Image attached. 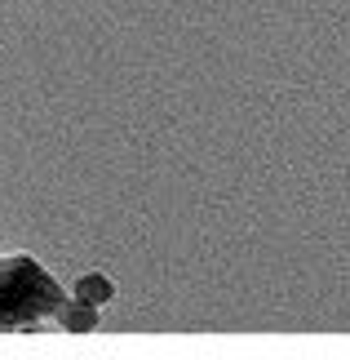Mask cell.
<instances>
[{
    "instance_id": "obj_3",
    "label": "cell",
    "mask_w": 350,
    "mask_h": 360,
    "mask_svg": "<svg viewBox=\"0 0 350 360\" xmlns=\"http://www.w3.org/2000/svg\"><path fill=\"white\" fill-rule=\"evenodd\" d=\"M72 298H85L93 307H107V302L116 298V285H111V276H102V271H85L72 285Z\"/></svg>"
},
{
    "instance_id": "obj_2",
    "label": "cell",
    "mask_w": 350,
    "mask_h": 360,
    "mask_svg": "<svg viewBox=\"0 0 350 360\" xmlns=\"http://www.w3.org/2000/svg\"><path fill=\"white\" fill-rule=\"evenodd\" d=\"M97 311L102 307H93V302H85V298H67L53 321H58L67 334H89V329H97Z\"/></svg>"
},
{
    "instance_id": "obj_1",
    "label": "cell",
    "mask_w": 350,
    "mask_h": 360,
    "mask_svg": "<svg viewBox=\"0 0 350 360\" xmlns=\"http://www.w3.org/2000/svg\"><path fill=\"white\" fill-rule=\"evenodd\" d=\"M62 285L27 254L0 258V334L36 329L40 321H53L62 311Z\"/></svg>"
}]
</instances>
